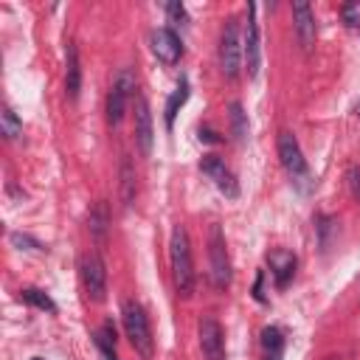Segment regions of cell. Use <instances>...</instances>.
Wrapping results in <instances>:
<instances>
[{
  "mask_svg": "<svg viewBox=\"0 0 360 360\" xmlns=\"http://www.w3.org/2000/svg\"><path fill=\"white\" fill-rule=\"evenodd\" d=\"M169 259H172V276H175L177 293H180V295H192V287H194V265H192L189 234H186L183 225H175V228H172Z\"/></svg>",
  "mask_w": 360,
  "mask_h": 360,
  "instance_id": "1",
  "label": "cell"
},
{
  "mask_svg": "<svg viewBox=\"0 0 360 360\" xmlns=\"http://www.w3.org/2000/svg\"><path fill=\"white\" fill-rule=\"evenodd\" d=\"M122 318H124V329H127V338H130L133 349L144 360H149L155 355V338H153V326H149L144 307L138 302H133V298H127L122 307Z\"/></svg>",
  "mask_w": 360,
  "mask_h": 360,
  "instance_id": "2",
  "label": "cell"
},
{
  "mask_svg": "<svg viewBox=\"0 0 360 360\" xmlns=\"http://www.w3.org/2000/svg\"><path fill=\"white\" fill-rule=\"evenodd\" d=\"M245 63V54H243V34H239V20L231 17L223 28V37H220V68L228 79L239 76V68Z\"/></svg>",
  "mask_w": 360,
  "mask_h": 360,
  "instance_id": "3",
  "label": "cell"
},
{
  "mask_svg": "<svg viewBox=\"0 0 360 360\" xmlns=\"http://www.w3.org/2000/svg\"><path fill=\"white\" fill-rule=\"evenodd\" d=\"M208 262H212V282H214V287L225 290L231 284V259H228L225 236H223L220 225H212V234H208Z\"/></svg>",
  "mask_w": 360,
  "mask_h": 360,
  "instance_id": "4",
  "label": "cell"
},
{
  "mask_svg": "<svg viewBox=\"0 0 360 360\" xmlns=\"http://www.w3.org/2000/svg\"><path fill=\"white\" fill-rule=\"evenodd\" d=\"M79 273H82V284H85L87 295L93 298V302H104V295H107V270H104V262L96 254H85L82 265H79Z\"/></svg>",
  "mask_w": 360,
  "mask_h": 360,
  "instance_id": "5",
  "label": "cell"
},
{
  "mask_svg": "<svg viewBox=\"0 0 360 360\" xmlns=\"http://www.w3.org/2000/svg\"><path fill=\"white\" fill-rule=\"evenodd\" d=\"M279 158H282V166L287 169L290 177H307V161H304V153H302V146H298L295 135L282 130L279 133Z\"/></svg>",
  "mask_w": 360,
  "mask_h": 360,
  "instance_id": "6",
  "label": "cell"
},
{
  "mask_svg": "<svg viewBox=\"0 0 360 360\" xmlns=\"http://www.w3.org/2000/svg\"><path fill=\"white\" fill-rule=\"evenodd\" d=\"M243 54H245V68L248 76L256 79L259 76V65H262V45H259V23H256V6H248V28H245V40H243Z\"/></svg>",
  "mask_w": 360,
  "mask_h": 360,
  "instance_id": "7",
  "label": "cell"
},
{
  "mask_svg": "<svg viewBox=\"0 0 360 360\" xmlns=\"http://www.w3.org/2000/svg\"><path fill=\"white\" fill-rule=\"evenodd\" d=\"M200 169L214 180V186H217L225 197H236V194H239L236 180H234V175H231V169L225 166L223 158H217V155H205V158L200 161Z\"/></svg>",
  "mask_w": 360,
  "mask_h": 360,
  "instance_id": "8",
  "label": "cell"
},
{
  "mask_svg": "<svg viewBox=\"0 0 360 360\" xmlns=\"http://www.w3.org/2000/svg\"><path fill=\"white\" fill-rule=\"evenodd\" d=\"M197 333H200V346H203L205 357L208 360H223V326L217 324V318L203 315Z\"/></svg>",
  "mask_w": 360,
  "mask_h": 360,
  "instance_id": "9",
  "label": "cell"
},
{
  "mask_svg": "<svg viewBox=\"0 0 360 360\" xmlns=\"http://www.w3.org/2000/svg\"><path fill=\"white\" fill-rule=\"evenodd\" d=\"M135 138L144 155H153V141H155V130H153V113L144 96L135 99Z\"/></svg>",
  "mask_w": 360,
  "mask_h": 360,
  "instance_id": "10",
  "label": "cell"
},
{
  "mask_svg": "<svg viewBox=\"0 0 360 360\" xmlns=\"http://www.w3.org/2000/svg\"><path fill=\"white\" fill-rule=\"evenodd\" d=\"M153 51H155V56L161 59V63L175 65L180 59V54H183V45H180V40H177V34L172 32V28H155L153 32Z\"/></svg>",
  "mask_w": 360,
  "mask_h": 360,
  "instance_id": "11",
  "label": "cell"
},
{
  "mask_svg": "<svg viewBox=\"0 0 360 360\" xmlns=\"http://www.w3.org/2000/svg\"><path fill=\"white\" fill-rule=\"evenodd\" d=\"M293 23H295V34L302 40V45L313 48V43H315V14H313L307 0H295L293 3Z\"/></svg>",
  "mask_w": 360,
  "mask_h": 360,
  "instance_id": "12",
  "label": "cell"
},
{
  "mask_svg": "<svg viewBox=\"0 0 360 360\" xmlns=\"http://www.w3.org/2000/svg\"><path fill=\"white\" fill-rule=\"evenodd\" d=\"M267 262H270V270H273L276 284H279V287H287V282H290L293 273H295V256H293L290 251H273V254L267 256Z\"/></svg>",
  "mask_w": 360,
  "mask_h": 360,
  "instance_id": "13",
  "label": "cell"
},
{
  "mask_svg": "<svg viewBox=\"0 0 360 360\" xmlns=\"http://www.w3.org/2000/svg\"><path fill=\"white\" fill-rule=\"evenodd\" d=\"M79 87H82V68H79V54L76 45L68 43V65H65V90H68V99L76 102L79 99Z\"/></svg>",
  "mask_w": 360,
  "mask_h": 360,
  "instance_id": "14",
  "label": "cell"
},
{
  "mask_svg": "<svg viewBox=\"0 0 360 360\" xmlns=\"http://www.w3.org/2000/svg\"><path fill=\"white\" fill-rule=\"evenodd\" d=\"M127 93L124 90H118L115 85H113V90H110V96H107V122L113 124V127H118L122 124V118H124V113H127Z\"/></svg>",
  "mask_w": 360,
  "mask_h": 360,
  "instance_id": "15",
  "label": "cell"
},
{
  "mask_svg": "<svg viewBox=\"0 0 360 360\" xmlns=\"http://www.w3.org/2000/svg\"><path fill=\"white\" fill-rule=\"evenodd\" d=\"M189 102V82L186 79H180V85H177V90H175V93L169 96V102H166V127L172 130V124H175V115L180 113V107H183Z\"/></svg>",
  "mask_w": 360,
  "mask_h": 360,
  "instance_id": "16",
  "label": "cell"
},
{
  "mask_svg": "<svg viewBox=\"0 0 360 360\" xmlns=\"http://www.w3.org/2000/svg\"><path fill=\"white\" fill-rule=\"evenodd\" d=\"M135 200V169H133V161L124 158L122 161V203L124 208H130Z\"/></svg>",
  "mask_w": 360,
  "mask_h": 360,
  "instance_id": "17",
  "label": "cell"
},
{
  "mask_svg": "<svg viewBox=\"0 0 360 360\" xmlns=\"http://www.w3.org/2000/svg\"><path fill=\"white\" fill-rule=\"evenodd\" d=\"M107 225H110V214H107V203H96V208L90 212L87 217V228L96 239H102L107 234Z\"/></svg>",
  "mask_w": 360,
  "mask_h": 360,
  "instance_id": "18",
  "label": "cell"
},
{
  "mask_svg": "<svg viewBox=\"0 0 360 360\" xmlns=\"http://www.w3.org/2000/svg\"><path fill=\"white\" fill-rule=\"evenodd\" d=\"M96 346L102 349V355H104L107 360H118V352H115V329H113L110 321L96 333Z\"/></svg>",
  "mask_w": 360,
  "mask_h": 360,
  "instance_id": "19",
  "label": "cell"
},
{
  "mask_svg": "<svg viewBox=\"0 0 360 360\" xmlns=\"http://www.w3.org/2000/svg\"><path fill=\"white\" fill-rule=\"evenodd\" d=\"M231 130H234V138L239 144L248 138V115H245V110H243V104H239V102L231 104Z\"/></svg>",
  "mask_w": 360,
  "mask_h": 360,
  "instance_id": "20",
  "label": "cell"
},
{
  "mask_svg": "<svg viewBox=\"0 0 360 360\" xmlns=\"http://www.w3.org/2000/svg\"><path fill=\"white\" fill-rule=\"evenodd\" d=\"M0 127H3V135L9 141H14L20 133H23V122L17 118V113L12 107H3V113H0Z\"/></svg>",
  "mask_w": 360,
  "mask_h": 360,
  "instance_id": "21",
  "label": "cell"
},
{
  "mask_svg": "<svg viewBox=\"0 0 360 360\" xmlns=\"http://www.w3.org/2000/svg\"><path fill=\"white\" fill-rule=\"evenodd\" d=\"M23 298H25L28 304H34L37 310L56 313V304L51 302V295H48V293H43V290H37V287H25V290H23Z\"/></svg>",
  "mask_w": 360,
  "mask_h": 360,
  "instance_id": "22",
  "label": "cell"
},
{
  "mask_svg": "<svg viewBox=\"0 0 360 360\" xmlns=\"http://www.w3.org/2000/svg\"><path fill=\"white\" fill-rule=\"evenodd\" d=\"M9 243L17 248V251H28V254H43V245L37 243L34 236H28V234H20V231H14L12 236H9Z\"/></svg>",
  "mask_w": 360,
  "mask_h": 360,
  "instance_id": "23",
  "label": "cell"
},
{
  "mask_svg": "<svg viewBox=\"0 0 360 360\" xmlns=\"http://www.w3.org/2000/svg\"><path fill=\"white\" fill-rule=\"evenodd\" d=\"M262 346L270 352V355H282V346H284V338L276 326H267L262 333Z\"/></svg>",
  "mask_w": 360,
  "mask_h": 360,
  "instance_id": "24",
  "label": "cell"
},
{
  "mask_svg": "<svg viewBox=\"0 0 360 360\" xmlns=\"http://www.w3.org/2000/svg\"><path fill=\"white\" fill-rule=\"evenodd\" d=\"M341 17L349 28H360V0H352V3H346L341 9Z\"/></svg>",
  "mask_w": 360,
  "mask_h": 360,
  "instance_id": "25",
  "label": "cell"
},
{
  "mask_svg": "<svg viewBox=\"0 0 360 360\" xmlns=\"http://www.w3.org/2000/svg\"><path fill=\"white\" fill-rule=\"evenodd\" d=\"M118 90H124L127 96H133V90H135V76H133V71H118V76H115V82H113Z\"/></svg>",
  "mask_w": 360,
  "mask_h": 360,
  "instance_id": "26",
  "label": "cell"
},
{
  "mask_svg": "<svg viewBox=\"0 0 360 360\" xmlns=\"http://www.w3.org/2000/svg\"><path fill=\"white\" fill-rule=\"evenodd\" d=\"M166 14L172 23H186V9H183V3H177V0H172L166 6Z\"/></svg>",
  "mask_w": 360,
  "mask_h": 360,
  "instance_id": "27",
  "label": "cell"
},
{
  "mask_svg": "<svg viewBox=\"0 0 360 360\" xmlns=\"http://www.w3.org/2000/svg\"><path fill=\"white\" fill-rule=\"evenodd\" d=\"M326 360H341V357H338V355H329V357H326Z\"/></svg>",
  "mask_w": 360,
  "mask_h": 360,
  "instance_id": "28",
  "label": "cell"
},
{
  "mask_svg": "<svg viewBox=\"0 0 360 360\" xmlns=\"http://www.w3.org/2000/svg\"><path fill=\"white\" fill-rule=\"evenodd\" d=\"M32 360H43V357H32Z\"/></svg>",
  "mask_w": 360,
  "mask_h": 360,
  "instance_id": "29",
  "label": "cell"
}]
</instances>
